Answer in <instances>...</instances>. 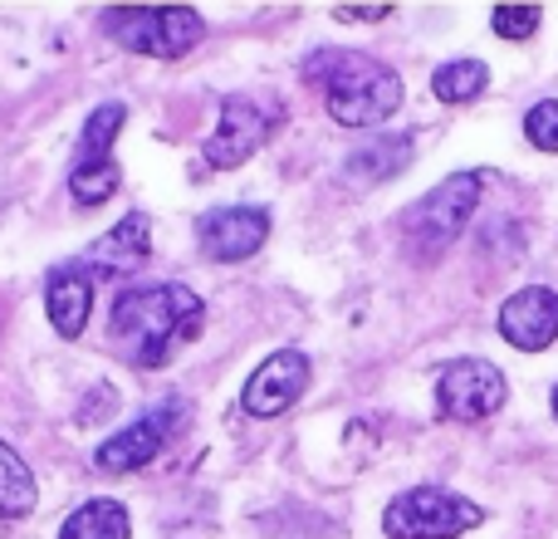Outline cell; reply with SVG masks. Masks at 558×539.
Returning <instances> with one entry per match:
<instances>
[{"instance_id": "13", "label": "cell", "mask_w": 558, "mask_h": 539, "mask_svg": "<svg viewBox=\"0 0 558 539\" xmlns=\"http://www.w3.org/2000/svg\"><path fill=\"white\" fill-rule=\"evenodd\" d=\"M147 255H153V221H147V212H128L113 231L88 245L78 265H84L88 275H94V270L98 275H137V270L147 265Z\"/></svg>"}, {"instance_id": "3", "label": "cell", "mask_w": 558, "mask_h": 539, "mask_svg": "<svg viewBox=\"0 0 558 539\" xmlns=\"http://www.w3.org/2000/svg\"><path fill=\"white\" fill-rule=\"evenodd\" d=\"M104 29L133 55L182 59L202 45L206 20L192 5H118L104 15Z\"/></svg>"}, {"instance_id": "1", "label": "cell", "mask_w": 558, "mask_h": 539, "mask_svg": "<svg viewBox=\"0 0 558 539\" xmlns=\"http://www.w3.org/2000/svg\"><path fill=\"white\" fill-rule=\"evenodd\" d=\"M206 328V299L192 285H133L108 309V344L137 368H167Z\"/></svg>"}, {"instance_id": "8", "label": "cell", "mask_w": 558, "mask_h": 539, "mask_svg": "<svg viewBox=\"0 0 558 539\" xmlns=\"http://www.w3.org/2000/svg\"><path fill=\"white\" fill-rule=\"evenodd\" d=\"M505 373L490 358H456L436 378V412L446 422H485L505 407Z\"/></svg>"}, {"instance_id": "12", "label": "cell", "mask_w": 558, "mask_h": 539, "mask_svg": "<svg viewBox=\"0 0 558 539\" xmlns=\"http://www.w3.org/2000/svg\"><path fill=\"white\" fill-rule=\"evenodd\" d=\"M500 334L505 344L524 354H544L558 338V295L549 285H524L500 304Z\"/></svg>"}, {"instance_id": "4", "label": "cell", "mask_w": 558, "mask_h": 539, "mask_svg": "<svg viewBox=\"0 0 558 539\" xmlns=\"http://www.w3.org/2000/svg\"><path fill=\"white\" fill-rule=\"evenodd\" d=\"M475 206H481V172H456V177H446L441 187H432V192L402 216V231H407V241H412V251L422 255V261H436V255L465 231Z\"/></svg>"}, {"instance_id": "11", "label": "cell", "mask_w": 558, "mask_h": 539, "mask_svg": "<svg viewBox=\"0 0 558 539\" xmlns=\"http://www.w3.org/2000/svg\"><path fill=\"white\" fill-rule=\"evenodd\" d=\"M308 378H314L308 354H299V348H279V354H270L251 378H245L241 407L251 417H279L308 393Z\"/></svg>"}, {"instance_id": "21", "label": "cell", "mask_w": 558, "mask_h": 539, "mask_svg": "<svg viewBox=\"0 0 558 539\" xmlns=\"http://www.w3.org/2000/svg\"><path fill=\"white\" fill-rule=\"evenodd\" d=\"M392 5H348V10H338V20H383Z\"/></svg>"}, {"instance_id": "16", "label": "cell", "mask_w": 558, "mask_h": 539, "mask_svg": "<svg viewBox=\"0 0 558 539\" xmlns=\"http://www.w3.org/2000/svg\"><path fill=\"white\" fill-rule=\"evenodd\" d=\"M39 505V486L35 471L25 466V456L0 436V520H25Z\"/></svg>"}, {"instance_id": "17", "label": "cell", "mask_w": 558, "mask_h": 539, "mask_svg": "<svg viewBox=\"0 0 558 539\" xmlns=\"http://www.w3.org/2000/svg\"><path fill=\"white\" fill-rule=\"evenodd\" d=\"M407 157H412V137L392 133V137H373L367 147H357V153H348V167L343 172L353 177V182H387V177H397L407 167Z\"/></svg>"}, {"instance_id": "10", "label": "cell", "mask_w": 558, "mask_h": 539, "mask_svg": "<svg viewBox=\"0 0 558 539\" xmlns=\"http://www.w3.org/2000/svg\"><path fill=\"white\" fill-rule=\"evenodd\" d=\"M270 241V212L265 206H211L196 221V245L216 265H241Z\"/></svg>"}, {"instance_id": "22", "label": "cell", "mask_w": 558, "mask_h": 539, "mask_svg": "<svg viewBox=\"0 0 558 539\" xmlns=\"http://www.w3.org/2000/svg\"><path fill=\"white\" fill-rule=\"evenodd\" d=\"M554 417H558V387H554Z\"/></svg>"}, {"instance_id": "14", "label": "cell", "mask_w": 558, "mask_h": 539, "mask_svg": "<svg viewBox=\"0 0 558 539\" xmlns=\"http://www.w3.org/2000/svg\"><path fill=\"white\" fill-rule=\"evenodd\" d=\"M88 309H94V279L84 265H59L45 279V314L54 324L59 338H78L88 324Z\"/></svg>"}, {"instance_id": "15", "label": "cell", "mask_w": 558, "mask_h": 539, "mask_svg": "<svg viewBox=\"0 0 558 539\" xmlns=\"http://www.w3.org/2000/svg\"><path fill=\"white\" fill-rule=\"evenodd\" d=\"M59 539H133L128 505L108 501V495H94V501H84L64 525H59Z\"/></svg>"}, {"instance_id": "19", "label": "cell", "mask_w": 558, "mask_h": 539, "mask_svg": "<svg viewBox=\"0 0 558 539\" xmlns=\"http://www.w3.org/2000/svg\"><path fill=\"white\" fill-rule=\"evenodd\" d=\"M524 137H530L539 153H558V98H539V104L524 113Z\"/></svg>"}, {"instance_id": "6", "label": "cell", "mask_w": 558, "mask_h": 539, "mask_svg": "<svg viewBox=\"0 0 558 539\" xmlns=\"http://www.w3.org/2000/svg\"><path fill=\"white\" fill-rule=\"evenodd\" d=\"M485 520V511L475 501L441 486H416L402 491L392 505L383 511V530L387 539H456Z\"/></svg>"}, {"instance_id": "2", "label": "cell", "mask_w": 558, "mask_h": 539, "mask_svg": "<svg viewBox=\"0 0 558 539\" xmlns=\"http://www.w3.org/2000/svg\"><path fill=\"white\" fill-rule=\"evenodd\" d=\"M314 84H324L328 118L343 128H377L402 108V79L392 64L357 49H318L304 64Z\"/></svg>"}, {"instance_id": "5", "label": "cell", "mask_w": 558, "mask_h": 539, "mask_svg": "<svg viewBox=\"0 0 558 539\" xmlns=\"http://www.w3.org/2000/svg\"><path fill=\"white\" fill-rule=\"evenodd\" d=\"M128 123V104H98L78 128L74 163H69V192L78 206H104L118 192V157L113 143Z\"/></svg>"}, {"instance_id": "18", "label": "cell", "mask_w": 558, "mask_h": 539, "mask_svg": "<svg viewBox=\"0 0 558 539\" xmlns=\"http://www.w3.org/2000/svg\"><path fill=\"white\" fill-rule=\"evenodd\" d=\"M485 84H490V69L481 59H451L432 74V94L441 104H471V98L485 94Z\"/></svg>"}, {"instance_id": "7", "label": "cell", "mask_w": 558, "mask_h": 539, "mask_svg": "<svg viewBox=\"0 0 558 539\" xmlns=\"http://www.w3.org/2000/svg\"><path fill=\"white\" fill-rule=\"evenodd\" d=\"M186 407L177 403V397H167L162 407H153V412H143L137 422H128L123 432H113L108 442H98L94 452V466L104 476H128V471H143V466H153L157 456L167 452V442L177 436V427H182Z\"/></svg>"}, {"instance_id": "9", "label": "cell", "mask_w": 558, "mask_h": 539, "mask_svg": "<svg viewBox=\"0 0 558 539\" xmlns=\"http://www.w3.org/2000/svg\"><path fill=\"white\" fill-rule=\"evenodd\" d=\"M270 133H275L270 113H265L255 98L231 94V98H221V123H216V133L206 137L202 157L211 172H231V167L251 163V157L270 143Z\"/></svg>"}, {"instance_id": "20", "label": "cell", "mask_w": 558, "mask_h": 539, "mask_svg": "<svg viewBox=\"0 0 558 539\" xmlns=\"http://www.w3.org/2000/svg\"><path fill=\"white\" fill-rule=\"evenodd\" d=\"M539 5H495L490 15V29L500 39H530L534 29H539Z\"/></svg>"}]
</instances>
